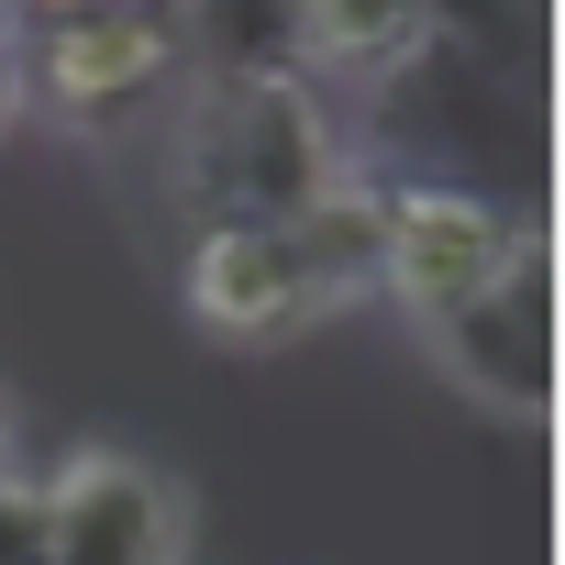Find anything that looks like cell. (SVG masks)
Segmentation results:
<instances>
[{"label": "cell", "mask_w": 565, "mask_h": 565, "mask_svg": "<svg viewBox=\"0 0 565 565\" xmlns=\"http://www.w3.org/2000/svg\"><path fill=\"white\" fill-rule=\"evenodd\" d=\"M333 134L311 111V89L289 67H266V78H233L222 100H200L189 122V200L211 222H277V211H300L311 189H333Z\"/></svg>", "instance_id": "1"}, {"label": "cell", "mask_w": 565, "mask_h": 565, "mask_svg": "<svg viewBox=\"0 0 565 565\" xmlns=\"http://www.w3.org/2000/svg\"><path fill=\"white\" fill-rule=\"evenodd\" d=\"M521 266H543V233L455 178H422V189H388V255H377V289H399L422 322L433 311H466L488 289H510Z\"/></svg>", "instance_id": "2"}, {"label": "cell", "mask_w": 565, "mask_h": 565, "mask_svg": "<svg viewBox=\"0 0 565 565\" xmlns=\"http://www.w3.org/2000/svg\"><path fill=\"white\" fill-rule=\"evenodd\" d=\"M300 311H322V289H311L289 222H211V233L189 244V322H200V333L266 344V333H289Z\"/></svg>", "instance_id": "3"}, {"label": "cell", "mask_w": 565, "mask_h": 565, "mask_svg": "<svg viewBox=\"0 0 565 565\" xmlns=\"http://www.w3.org/2000/svg\"><path fill=\"white\" fill-rule=\"evenodd\" d=\"M178 554V510L145 466L89 455L67 488H45V565H167Z\"/></svg>", "instance_id": "4"}, {"label": "cell", "mask_w": 565, "mask_h": 565, "mask_svg": "<svg viewBox=\"0 0 565 565\" xmlns=\"http://www.w3.org/2000/svg\"><path fill=\"white\" fill-rule=\"evenodd\" d=\"M167 67H178V23L145 12V0H122V12H78V23H56L45 56H34L23 78H45L56 111H122V100L156 89Z\"/></svg>", "instance_id": "5"}, {"label": "cell", "mask_w": 565, "mask_h": 565, "mask_svg": "<svg viewBox=\"0 0 565 565\" xmlns=\"http://www.w3.org/2000/svg\"><path fill=\"white\" fill-rule=\"evenodd\" d=\"M289 45L344 78H388L433 45V0H289Z\"/></svg>", "instance_id": "6"}, {"label": "cell", "mask_w": 565, "mask_h": 565, "mask_svg": "<svg viewBox=\"0 0 565 565\" xmlns=\"http://www.w3.org/2000/svg\"><path fill=\"white\" fill-rule=\"evenodd\" d=\"M277 222H289V244H300V266H311V289H322V300L377 289V255H388V189L333 178V189H311L300 211H277Z\"/></svg>", "instance_id": "7"}, {"label": "cell", "mask_w": 565, "mask_h": 565, "mask_svg": "<svg viewBox=\"0 0 565 565\" xmlns=\"http://www.w3.org/2000/svg\"><path fill=\"white\" fill-rule=\"evenodd\" d=\"M0 565H45V499L0 488Z\"/></svg>", "instance_id": "8"}, {"label": "cell", "mask_w": 565, "mask_h": 565, "mask_svg": "<svg viewBox=\"0 0 565 565\" xmlns=\"http://www.w3.org/2000/svg\"><path fill=\"white\" fill-rule=\"evenodd\" d=\"M23 111V34H0V122Z\"/></svg>", "instance_id": "9"}, {"label": "cell", "mask_w": 565, "mask_h": 565, "mask_svg": "<svg viewBox=\"0 0 565 565\" xmlns=\"http://www.w3.org/2000/svg\"><path fill=\"white\" fill-rule=\"evenodd\" d=\"M23 12H45V23H78V12H122V0H23Z\"/></svg>", "instance_id": "10"}, {"label": "cell", "mask_w": 565, "mask_h": 565, "mask_svg": "<svg viewBox=\"0 0 565 565\" xmlns=\"http://www.w3.org/2000/svg\"><path fill=\"white\" fill-rule=\"evenodd\" d=\"M12 12H23V0H0V34H12Z\"/></svg>", "instance_id": "11"}]
</instances>
